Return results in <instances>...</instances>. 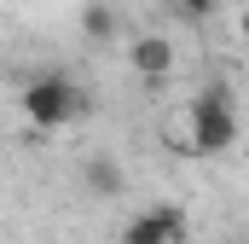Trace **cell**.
Instances as JSON below:
<instances>
[{"instance_id":"6da1fadb","label":"cell","mask_w":249,"mask_h":244,"mask_svg":"<svg viewBox=\"0 0 249 244\" xmlns=\"http://www.w3.org/2000/svg\"><path fill=\"white\" fill-rule=\"evenodd\" d=\"M18 111H23L29 128L58 134V128H70V122L87 111V93H81V81L64 76V70H35V76L18 87Z\"/></svg>"},{"instance_id":"7a4b0ae2","label":"cell","mask_w":249,"mask_h":244,"mask_svg":"<svg viewBox=\"0 0 249 244\" xmlns=\"http://www.w3.org/2000/svg\"><path fill=\"white\" fill-rule=\"evenodd\" d=\"M191 151L197 157H220V151H232L238 145V99H232V87L226 81H209L197 99H191Z\"/></svg>"},{"instance_id":"3957f363","label":"cell","mask_w":249,"mask_h":244,"mask_svg":"<svg viewBox=\"0 0 249 244\" xmlns=\"http://www.w3.org/2000/svg\"><path fill=\"white\" fill-rule=\"evenodd\" d=\"M122 244H186V209L180 203H151L122 227Z\"/></svg>"},{"instance_id":"277c9868","label":"cell","mask_w":249,"mask_h":244,"mask_svg":"<svg viewBox=\"0 0 249 244\" xmlns=\"http://www.w3.org/2000/svg\"><path fill=\"white\" fill-rule=\"evenodd\" d=\"M127 64H133V76L139 81H168L174 76V47H168V35H133V47H127Z\"/></svg>"},{"instance_id":"5b68a950","label":"cell","mask_w":249,"mask_h":244,"mask_svg":"<svg viewBox=\"0 0 249 244\" xmlns=\"http://www.w3.org/2000/svg\"><path fill=\"white\" fill-rule=\"evenodd\" d=\"M75 23H81V35H87V41H93V47H110V41H116V35H122V12H116V6H110V0H87V6H81V18H75Z\"/></svg>"},{"instance_id":"8992f818","label":"cell","mask_w":249,"mask_h":244,"mask_svg":"<svg viewBox=\"0 0 249 244\" xmlns=\"http://www.w3.org/2000/svg\"><path fill=\"white\" fill-rule=\"evenodd\" d=\"M81 181H87L93 198H116V192H122V163H116V157H87V163H81Z\"/></svg>"},{"instance_id":"52a82bcc","label":"cell","mask_w":249,"mask_h":244,"mask_svg":"<svg viewBox=\"0 0 249 244\" xmlns=\"http://www.w3.org/2000/svg\"><path fill=\"white\" fill-rule=\"evenodd\" d=\"M174 6H180V18H191V23H209L220 12V0H174Z\"/></svg>"}]
</instances>
